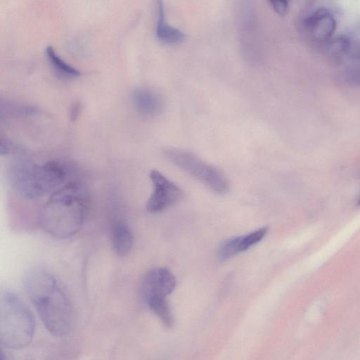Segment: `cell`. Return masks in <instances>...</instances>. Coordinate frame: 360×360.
Instances as JSON below:
<instances>
[{
  "instance_id": "cell-1",
  "label": "cell",
  "mask_w": 360,
  "mask_h": 360,
  "mask_svg": "<svg viewBox=\"0 0 360 360\" xmlns=\"http://www.w3.org/2000/svg\"><path fill=\"white\" fill-rule=\"evenodd\" d=\"M23 285L48 331L56 337L67 335L74 324V310L56 278L43 268H34L25 275Z\"/></svg>"
},
{
  "instance_id": "cell-2",
  "label": "cell",
  "mask_w": 360,
  "mask_h": 360,
  "mask_svg": "<svg viewBox=\"0 0 360 360\" xmlns=\"http://www.w3.org/2000/svg\"><path fill=\"white\" fill-rule=\"evenodd\" d=\"M87 211L84 189L76 182H70L51 194L40 212L39 222L50 235L65 239L80 231Z\"/></svg>"
},
{
  "instance_id": "cell-3",
  "label": "cell",
  "mask_w": 360,
  "mask_h": 360,
  "mask_svg": "<svg viewBox=\"0 0 360 360\" xmlns=\"http://www.w3.org/2000/svg\"><path fill=\"white\" fill-rule=\"evenodd\" d=\"M66 173L61 165L49 161L37 164L28 160L14 162L8 172L12 189L25 199L33 200L56 190L65 180Z\"/></svg>"
},
{
  "instance_id": "cell-4",
  "label": "cell",
  "mask_w": 360,
  "mask_h": 360,
  "mask_svg": "<svg viewBox=\"0 0 360 360\" xmlns=\"http://www.w3.org/2000/svg\"><path fill=\"white\" fill-rule=\"evenodd\" d=\"M34 319L25 303L13 292L0 296V342L5 347L19 349L29 345L34 333Z\"/></svg>"
},
{
  "instance_id": "cell-5",
  "label": "cell",
  "mask_w": 360,
  "mask_h": 360,
  "mask_svg": "<svg viewBox=\"0 0 360 360\" xmlns=\"http://www.w3.org/2000/svg\"><path fill=\"white\" fill-rule=\"evenodd\" d=\"M163 153L173 165L198 180L214 193L223 195L228 192L229 184L224 174L194 153L175 148H167L164 149Z\"/></svg>"
},
{
  "instance_id": "cell-6",
  "label": "cell",
  "mask_w": 360,
  "mask_h": 360,
  "mask_svg": "<svg viewBox=\"0 0 360 360\" xmlns=\"http://www.w3.org/2000/svg\"><path fill=\"white\" fill-rule=\"evenodd\" d=\"M150 179L153 191L146 202V207L148 212H160L181 200V189L160 172L156 169L151 170Z\"/></svg>"
},
{
  "instance_id": "cell-7",
  "label": "cell",
  "mask_w": 360,
  "mask_h": 360,
  "mask_svg": "<svg viewBox=\"0 0 360 360\" xmlns=\"http://www.w3.org/2000/svg\"><path fill=\"white\" fill-rule=\"evenodd\" d=\"M176 278L167 269L156 267L150 269L144 276L141 285L143 297L146 302L155 299H164L176 287Z\"/></svg>"
},
{
  "instance_id": "cell-8",
  "label": "cell",
  "mask_w": 360,
  "mask_h": 360,
  "mask_svg": "<svg viewBox=\"0 0 360 360\" xmlns=\"http://www.w3.org/2000/svg\"><path fill=\"white\" fill-rule=\"evenodd\" d=\"M304 24L313 39L319 42L329 40L336 27L333 15L326 8L315 11L307 18Z\"/></svg>"
},
{
  "instance_id": "cell-9",
  "label": "cell",
  "mask_w": 360,
  "mask_h": 360,
  "mask_svg": "<svg viewBox=\"0 0 360 360\" xmlns=\"http://www.w3.org/2000/svg\"><path fill=\"white\" fill-rule=\"evenodd\" d=\"M267 231V227H262L248 234L227 240L221 244L219 249V258L221 261H226L237 254L248 250L262 240Z\"/></svg>"
},
{
  "instance_id": "cell-10",
  "label": "cell",
  "mask_w": 360,
  "mask_h": 360,
  "mask_svg": "<svg viewBox=\"0 0 360 360\" xmlns=\"http://www.w3.org/2000/svg\"><path fill=\"white\" fill-rule=\"evenodd\" d=\"M131 101L136 110L145 117L156 116L163 108V101L160 96L154 90L148 88L134 89L131 93Z\"/></svg>"
},
{
  "instance_id": "cell-11",
  "label": "cell",
  "mask_w": 360,
  "mask_h": 360,
  "mask_svg": "<svg viewBox=\"0 0 360 360\" xmlns=\"http://www.w3.org/2000/svg\"><path fill=\"white\" fill-rule=\"evenodd\" d=\"M158 19L155 28L157 39L162 44L176 45L186 39V34L179 29L169 25L165 20L162 0H157Z\"/></svg>"
},
{
  "instance_id": "cell-12",
  "label": "cell",
  "mask_w": 360,
  "mask_h": 360,
  "mask_svg": "<svg viewBox=\"0 0 360 360\" xmlns=\"http://www.w3.org/2000/svg\"><path fill=\"white\" fill-rule=\"evenodd\" d=\"M134 244L131 230L124 222L117 223L112 231V245L115 252L120 257L127 255Z\"/></svg>"
},
{
  "instance_id": "cell-13",
  "label": "cell",
  "mask_w": 360,
  "mask_h": 360,
  "mask_svg": "<svg viewBox=\"0 0 360 360\" xmlns=\"http://www.w3.org/2000/svg\"><path fill=\"white\" fill-rule=\"evenodd\" d=\"M46 53L51 66L63 77L75 79L80 76V72L61 59L52 46L46 48Z\"/></svg>"
},
{
  "instance_id": "cell-14",
  "label": "cell",
  "mask_w": 360,
  "mask_h": 360,
  "mask_svg": "<svg viewBox=\"0 0 360 360\" xmlns=\"http://www.w3.org/2000/svg\"><path fill=\"white\" fill-rule=\"evenodd\" d=\"M1 117L6 116H24L32 115L38 113L39 110L35 106L18 103L10 101H1Z\"/></svg>"
},
{
  "instance_id": "cell-15",
  "label": "cell",
  "mask_w": 360,
  "mask_h": 360,
  "mask_svg": "<svg viewBox=\"0 0 360 360\" xmlns=\"http://www.w3.org/2000/svg\"><path fill=\"white\" fill-rule=\"evenodd\" d=\"M146 303L166 327L173 326L174 316L166 298L151 300Z\"/></svg>"
},
{
  "instance_id": "cell-16",
  "label": "cell",
  "mask_w": 360,
  "mask_h": 360,
  "mask_svg": "<svg viewBox=\"0 0 360 360\" xmlns=\"http://www.w3.org/2000/svg\"><path fill=\"white\" fill-rule=\"evenodd\" d=\"M347 82L355 86H360V66L349 68L345 73Z\"/></svg>"
},
{
  "instance_id": "cell-17",
  "label": "cell",
  "mask_w": 360,
  "mask_h": 360,
  "mask_svg": "<svg viewBox=\"0 0 360 360\" xmlns=\"http://www.w3.org/2000/svg\"><path fill=\"white\" fill-rule=\"evenodd\" d=\"M274 11L281 16H285L288 11L289 0H268Z\"/></svg>"
},
{
  "instance_id": "cell-18",
  "label": "cell",
  "mask_w": 360,
  "mask_h": 360,
  "mask_svg": "<svg viewBox=\"0 0 360 360\" xmlns=\"http://www.w3.org/2000/svg\"><path fill=\"white\" fill-rule=\"evenodd\" d=\"M82 110V105L79 102H75L72 104L70 110V118L71 121H75L78 117Z\"/></svg>"
},
{
  "instance_id": "cell-19",
  "label": "cell",
  "mask_w": 360,
  "mask_h": 360,
  "mask_svg": "<svg viewBox=\"0 0 360 360\" xmlns=\"http://www.w3.org/2000/svg\"><path fill=\"white\" fill-rule=\"evenodd\" d=\"M348 53H349L352 57L360 60V41L353 47L351 45Z\"/></svg>"
},
{
  "instance_id": "cell-20",
  "label": "cell",
  "mask_w": 360,
  "mask_h": 360,
  "mask_svg": "<svg viewBox=\"0 0 360 360\" xmlns=\"http://www.w3.org/2000/svg\"><path fill=\"white\" fill-rule=\"evenodd\" d=\"M358 204L360 205V198L359 199Z\"/></svg>"
}]
</instances>
